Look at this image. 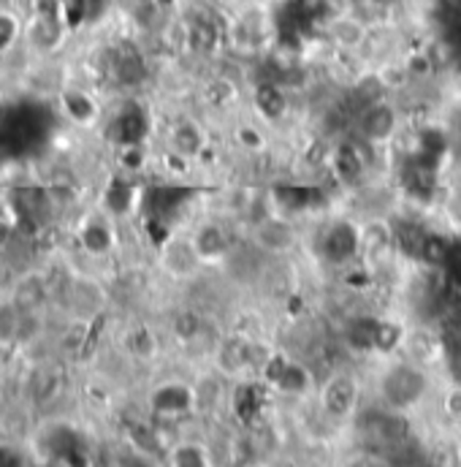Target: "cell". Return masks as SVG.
<instances>
[{"instance_id": "6da1fadb", "label": "cell", "mask_w": 461, "mask_h": 467, "mask_svg": "<svg viewBox=\"0 0 461 467\" xmlns=\"http://www.w3.org/2000/svg\"><path fill=\"white\" fill-rule=\"evenodd\" d=\"M429 389L426 372L418 364H396L380 380V394L391 410H407L424 400Z\"/></svg>"}, {"instance_id": "7a4b0ae2", "label": "cell", "mask_w": 461, "mask_h": 467, "mask_svg": "<svg viewBox=\"0 0 461 467\" xmlns=\"http://www.w3.org/2000/svg\"><path fill=\"white\" fill-rule=\"evenodd\" d=\"M396 130H399V112L388 99L374 101L355 112V133L361 136V141L372 147L388 144L396 136Z\"/></svg>"}, {"instance_id": "3957f363", "label": "cell", "mask_w": 461, "mask_h": 467, "mask_svg": "<svg viewBox=\"0 0 461 467\" xmlns=\"http://www.w3.org/2000/svg\"><path fill=\"white\" fill-rule=\"evenodd\" d=\"M296 229L282 213H271L263 221L252 223V244L263 255H285L296 244Z\"/></svg>"}, {"instance_id": "277c9868", "label": "cell", "mask_w": 461, "mask_h": 467, "mask_svg": "<svg viewBox=\"0 0 461 467\" xmlns=\"http://www.w3.org/2000/svg\"><path fill=\"white\" fill-rule=\"evenodd\" d=\"M394 253H399V250H396V239H394V226L388 221L372 218L361 226V258L372 269L388 266Z\"/></svg>"}, {"instance_id": "5b68a950", "label": "cell", "mask_w": 461, "mask_h": 467, "mask_svg": "<svg viewBox=\"0 0 461 467\" xmlns=\"http://www.w3.org/2000/svg\"><path fill=\"white\" fill-rule=\"evenodd\" d=\"M321 253L332 264H347L361 255V229L350 221H334L321 236Z\"/></svg>"}, {"instance_id": "8992f818", "label": "cell", "mask_w": 461, "mask_h": 467, "mask_svg": "<svg viewBox=\"0 0 461 467\" xmlns=\"http://www.w3.org/2000/svg\"><path fill=\"white\" fill-rule=\"evenodd\" d=\"M321 402H323V410L332 419H347V416H353L355 402H358V383H355V378L347 375V372L332 375L323 383Z\"/></svg>"}, {"instance_id": "52a82bcc", "label": "cell", "mask_w": 461, "mask_h": 467, "mask_svg": "<svg viewBox=\"0 0 461 467\" xmlns=\"http://www.w3.org/2000/svg\"><path fill=\"white\" fill-rule=\"evenodd\" d=\"M190 242H193V250L201 264H218V261L229 258L230 239L229 232L220 223H201L190 236Z\"/></svg>"}, {"instance_id": "ba28073f", "label": "cell", "mask_w": 461, "mask_h": 467, "mask_svg": "<svg viewBox=\"0 0 461 467\" xmlns=\"http://www.w3.org/2000/svg\"><path fill=\"white\" fill-rule=\"evenodd\" d=\"M326 36L332 38L334 47L345 49V52H355L366 44V38L372 36V27L364 25L358 16H353L350 11L340 14V16H332L329 25H326Z\"/></svg>"}, {"instance_id": "9c48e42d", "label": "cell", "mask_w": 461, "mask_h": 467, "mask_svg": "<svg viewBox=\"0 0 461 467\" xmlns=\"http://www.w3.org/2000/svg\"><path fill=\"white\" fill-rule=\"evenodd\" d=\"M329 163H332L334 177L343 185H358L366 177V169H369L366 155L353 141H345V144L334 147V152L329 155Z\"/></svg>"}, {"instance_id": "30bf717a", "label": "cell", "mask_w": 461, "mask_h": 467, "mask_svg": "<svg viewBox=\"0 0 461 467\" xmlns=\"http://www.w3.org/2000/svg\"><path fill=\"white\" fill-rule=\"evenodd\" d=\"M147 130V117L136 104H125L109 125V136L119 147H136Z\"/></svg>"}, {"instance_id": "8fae6325", "label": "cell", "mask_w": 461, "mask_h": 467, "mask_svg": "<svg viewBox=\"0 0 461 467\" xmlns=\"http://www.w3.org/2000/svg\"><path fill=\"white\" fill-rule=\"evenodd\" d=\"M193 391L185 383H166L152 394V410L158 416H182L193 408Z\"/></svg>"}, {"instance_id": "7c38bea8", "label": "cell", "mask_w": 461, "mask_h": 467, "mask_svg": "<svg viewBox=\"0 0 461 467\" xmlns=\"http://www.w3.org/2000/svg\"><path fill=\"white\" fill-rule=\"evenodd\" d=\"M112 74H115V79L119 85H128V88L138 85L147 77L144 57L138 55L136 47H130V44L117 47L115 52H112Z\"/></svg>"}, {"instance_id": "4fadbf2b", "label": "cell", "mask_w": 461, "mask_h": 467, "mask_svg": "<svg viewBox=\"0 0 461 467\" xmlns=\"http://www.w3.org/2000/svg\"><path fill=\"white\" fill-rule=\"evenodd\" d=\"M207 147V136L196 122H179L171 128V152L179 158H196Z\"/></svg>"}, {"instance_id": "5bb4252c", "label": "cell", "mask_w": 461, "mask_h": 467, "mask_svg": "<svg viewBox=\"0 0 461 467\" xmlns=\"http://www.w3.org/2000/svg\"><path fill=\"white\" fill-rule=\"evenodd\" d=\"M252 99H255L258 112L266 117V119H280V117L288 112V96H285V88L282 85H274V82L258 85Z\"/></svg>"}, {"instance_id": "9a60e30c", "label": "cell", "mask_w": 461, "mask_h": 467, "mask_svg": "<svg viewBox=\"0 0 461 467\" xmlns=\"http://www.w3.org/2000/svg\"><path fill=\"white\" fill-rule=\"evenodd\" d=\"M418 258L426 266H446L454 258V242L440 232H424V242H421V253Z\"/></svg>"}, {"instance_id": "2e32d148", "label": "cell", "mask_w": 461, "mask_h": 467, "mask_svg": "<svg viewBox=\"0 0 461 467\" xmlns=\"http://www.w3.org/2000/svg\"><path fill=\"white\" fill-rule=\"evenodd\" d=\"M166 258V266L174 272V275H190L196 266H201L196 250H193V242L190 239H182V242H171L163 253Z\"/></svg>"}, {"instance_id": "e0dca14e", "label": "cell", "mask_w": 461, "mask_h": 467, "mask_svg": "<svg viewBox=\"0 0 461 467\" xmlns=\"http://www.w3.org/2000/svg\"><path fill=\"white\" fill-rule=\"evenodd\" d=\"M391 5L394 0H347V11L369 27L383 25L391 14Z\"/></svg>"}, {"instance_id": "ac0fdd59", "label": "cell", "mask_w": 461, "mask_h": 467, "mask_svg": "<svg viewBox=\"0 0 461 467\" xmlns=\"http://www.w3.org/2000/svg\"><path fill=\"white\" fill-rule=\"evenodd\" d=\"M274 383L285 391V394H302L310 386V375L302 364L293 361H282L280 369L274 372Z\"/></svg>"}, {"instance_id": "d6986e66", "label": "cell", "mask_w": 461, "mask_h": 467, "mask_svg": "<svg viewBox=\"0 0 461 467\" xmlns=\"http://www.w3.org/2000/svg\"><path fill=\"white\" fill-rule=\"evenodd\" d=\"M82 244H85V250L93 253V255L109 253V247H112V232H109V226H107L104 221L87 223L85 232H82Z\"/></svg>"}, {"instance_id": "ffe728a7", "label": "cell", "mask_w": 461, "mask_h": 467, "mask_svg": "<svg viewBox=\"0 0 461 467\" xmlns=\"http://www.w3.org/2000/svg\"><path fill=\"white\" fill-rule=\"evenodd\" d=\"M63 109L74 117L77 122H90L96 117V112H98L96 109V101L87 93H82V90H68L63 96Z\"/></svg>"}, {"instance_id": "44dd1931", "label": "cell", "mask_w": 461, "mask_h": 467, "mask_svg": "<svg viewBox=\"0 0 461 467\" xmlns=\"http://www.w3.org/2000/svg\"><path fill=\"white\" fill-rule=\"evenodd\" d=\"M171 467H210V457L199 443H179L169 454Z\"/></svg>"}, {"instance_id": "7402d4cb", "label": "cell", "mask_w": 461, "mask_h": 467, "mask_svg": "<svg viewBox=\"0 0 461 467\" xmlns=\"http://www.w3.org/2000/svg\"><path fill=\"white\" fill-rule=\"evenodd\" d=\"M16 36H19V22H16V16L0 11V55L8 52V49L14 47Z\"/></svg>"}, {"instance_id": "603a6c76", "label": "cell", "mask_w": 461, "mask_h": 467, "mask_svg": "<svg viewBox=\"0 0 461 467\" xmlns=\"http://www.w3.org/2000/svg\"><path fill=\"white\" fill-rule=\"evenodd\" d=\"M107 204L112 213H125L130 204V185L128 182H115L107 193Z\"/></svg>"}, {"instance_id": "cb8c5ba5", "label": "cell", "mask_w": 461, "mask_h": 467, "mask_svg": "<svg viewBox=\"0 0 461 467\" xmlns=\"http://www.w3.org/2000/svg\"><path fill=\"white\" fill-rule=\"evenodd\" d=\"M236 136H239V141H241L244 150H250V152H261V150H263V136H261L255 128L244 125V128H239Z\"/></svg>"}, {"instance_id": "d4e9b609", "label": "cell", "mask_w": 461, "mask_h": 467, "mask_svg": "<svg viewBox=\"0 0 461 467\" xmlns=\"http://www.w3.org/2000/svg\"><path fill=\"white\" fill-rule=\"evenodd\" d=\"M115 467H155L147 457H141V454H125V457H119L115 462Z\"/></svg>"}, {"instance_id": "484cf974", "label": "cell", "mask_w": 461, "mask_h": 467, "mask_svg": "<svg viewBox=\"0 0 461 467\" xmlns=\"http://www.w3.org/2000/svg\"><path fill=\"white\" fill-rule=\"evenodd\" d=\"M446 408H448V413H451V416H461V389H454V391L448 394Z\"/></svg>"}, {"instance_id": "4316f807", "label": "cell", "mask_w": 461, "mask_h": 467, "mask_svg": "<svg viewBox=\"0 0 461 467\" xmlns=\"http://www.w3.org/2000/svg\"><path fill=\"white\" fill-rule=\"evenodd\" d=\"M451 213L456 215V221H461V191H456V196L451 202Z\"/></svg>"}, {"instance_id": "83f0119b", "label": "cell", "mask_w": 461, "mask_h": 467, "mask_svg": "<svg viewBox=\"0 0 461 467\" xmlns=\"http://www.w3.org/2000/svg\"><path fill=\"white\" fill-rule=\"evenodd\" d=\"M374 467H394V465H374Z\"/></svg>"}]
</instances>
